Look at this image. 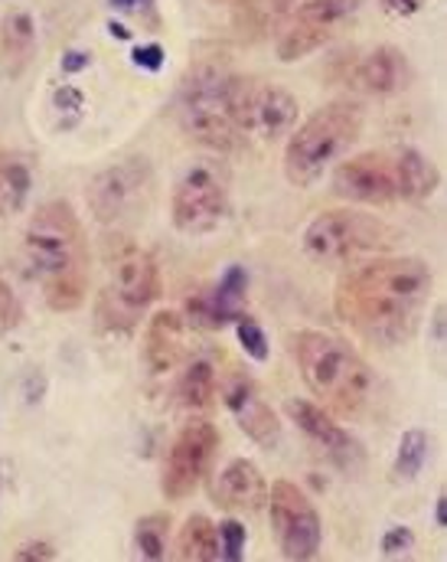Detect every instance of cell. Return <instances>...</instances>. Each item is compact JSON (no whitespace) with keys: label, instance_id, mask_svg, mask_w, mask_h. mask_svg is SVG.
Returning <instances> with one entry per match:
<instances>
[{"label":"cell","instance_id":"cell-1","mask_svg":"<svg viewBox=\"0 0 447 562\" xmlns=\"http://www.w3.org/2000/svg\"><path fill=\"white\" fill-rule=\"evenodd\" d=\"M435 276L419 256H376L336 281L333 311L376 347L405 344L432 297Z\"/></svg>","mask_w":447,"mask_h":562},{"label":"cell","instance_id":"cell-30","mask_svg":"<svg viewBox=\"0 0 447 562\" xmlns=\"http://www.w3.org/2000/svg\"><path fill=\"white\" fill-rule=\"evenodd\" d=\"M20 321H23V307H20V301L13 294V288L0 276V337L10 334Z\"/></svg>","mask_w":447,"mask_h":562},{"label":"cell","instance_id":"cell-18","mask_svg":"<svg viewBox=\"0 0 447 562\" xmlns=\"http://www.w3.org/2000/svg\"><path fill=\"white\" fill-rule=\"evenodd\" d=\"M285 409H288V419L295 422L300 431H303L320 451H326L330 458L346 461V458L356 451L353 435H349L340 422L333 419V413H326L320 403H310V400H288Z\"/></svg>","mask_w":447,"mask_h":562},{"label":"cell","instance_id":"cell-31","mask_svg":"<svg viewBox=\"0 0 447 562\" xmlns=\"http://www.w3.org/2000/svg\"><path fill=\"white\" fill-rule=\"evenodd\" d=\"M415 547V533L409 527H392L386 537H382V553L389 560H399V557H409V550Z\"/></svg>","mask_w":447,"mask_h":562},{"label":"cell","instance_id":"cell-19","mask_svg":"<svg viewBox=\"0 0 447 562\" xmlns=\"http://www.w3.org/2000/svg\"><path fill=\"white\" fill-rule=\"evenodd\" d=\"M213 497L219 507L255 514L268 504V484L249 458H236L222 468V474L213 487Z\"/></svg>","mask_w":447,"mask_h":562},{"label":"cell","instance_id":"cell-34","mask_svg":"<svg viewBox=\"0 0 447 562\" xmlns=\"http://www.w3.org/2000/svg\"><path fill=\"white\" fill-rule=\"evenodd\" d=\"M379 3H382V10H386L389 16H396V20L415 16V13L425 7V0H379Z\"/></svg>","mask_w":447,"mask_h":562},{"label":"cell","instance_id":"cell-22","mask_svg":"<svg viewBox=\"0 0 447 562\" xmlns=\"http://www.w3.org/2000/svg\"><path fill=\"white\" fill-rule=\"evenodd\" d=\"M216 393H219L216 367L199 357V360L186 363V370L180 373L173 400L186 416H206L213 409V403H216Z\"/></svg>","mask_w":447,"mask_h":562},{"label":"cell","instance_id":"cell-7","mask_svg":"<svg viewBox=\"0 0 447 562\" xmlns=\"http://www.w3.org/2000/svg\"><path fill=\"white\" fill-rule=\"evenodd\" d=\"M229 76H232L229 66L199 63L186 76L180 89V105H176L186 138L216 154H236L249 147V140L236 132L232 115H229Z\"/></svg>","mask_w":447,"mask_h":562},{"label":"cell","instance_id":"cell-9","mask_svg":"<svg viewBox=\"0 0 447 562\" xmlns=\"http://www.w3.org/2000/svg\"><path fill=\"white\" fill-rule=\"evenodd\" d=\"M229 115L242 138L278 140L298 128V99L272 82L255 76L232 72L229 76Z\"/></svg>","mask_w":447,"mask_h":562},{"label":"cell","instance_id":"cell-2","mask_svg":"<svg viewBox=\"0 0 447 562\" xmlns=\"http://www.w3.org/2000/svg\"><path fill=\"white\" fill-rule=\"evenodd\" d=\"M23 262L53 311H76L89 294V236L66 200L43 203L23 229Z\"/></svg>","mask_w":447,"mask_h":562},{"label":"cell","instance_id":"cell-13","mask_svg":"<svg viewBox=\"0 0 447 562\" xmlns=\"http://www.w3.org/2000/svg\"><path fill=\"white\" fill-rule=\"evenodd\" d=\"M366 0H303L298 10L285 20V30L278 36V59L298 63L303 56L326 46L340 26L359 13Z\"/></svg>","mask_w":447,"mask_h":562},{"label":"cell","instance_id":"cell-38","mask_svg":"<svg viewBox=\"0 0 447 562\" xmlns=\"http://www.w3.org/2000/svg\"><path fill=\"white\" fill-rule=\"evenodd\" d=\"M435 524H438V527H445V524H447V501H445V494L438 497V507H435Z\"/></svg>","mask_w":447,"mask_h":562},{"label":"cell","instance_id":"cell-24","mask_svg":"<svg viewBox=\"0 0 447 562\" xmlns=\"http://www.w3.org/2000/svg\"><path fill=\"white\" fill-rule=\"evenodd\" d=\"M33 190V164L20 150H0V220L16 216Z\"/></svg>","mask_w":447,"mask_h":562},{"label":"cell","instance_id":"cell-8","mask_svg":"<svg viewBox=\"0 0 447 562\" xmlns=\"http://www.w3.org/2000/svg\"><path fill=\"white\" fill-rule=\"evenodd\" d=\"M229 164L222 157L193 160L173 187L170 216L183 236H209L229 216Z\"/></svg>","mask_w":447,"mask_h":562},{"label":"cell","instance_id":"cell-27","mask_svg":"<svg viewBox=\"0 0 447 562\" xmlns=\"http://www.w3.org/2000/svg\"><path fill=\"white\" fill-rule=\"evenodd\" d=\"M167 543H170V520L163 514L141 517L138 530H135V547L145 560H163L167 557Z\"/></svg>","mask_w":447,"mask_h":562},{"label":"cell","instance_id":"cell-26","mask_svg":"<svg viewBox=\"0 0 447 562\" xmlns=\"http://www.w3.org/2000/svg\"><path fill=\"white\" fill-rule=\"evenodd\" d=\"M432 454V438L425 428H409L399 441V451H396V481H415L425 468Z\"/></svg>","mask_w":447,"mask_h":562},{"label":"cell","instance_id":"cell-11","mask_svg":"<svg viewBox=\"0 0 447 562\" xmlns=\"http://www.w3.org/2000/svg\"><path fill=\"white\" fill-rule=\"evenodd\" d=\"M333 193L349 200V203H363V206L405 203L402 147L363 150L356 157H346L333 170Z\"/></svg>","mask_w":447,"mask_h":562},{"label":"cell","instance_id":"cell-10","mask_svg":"<svg viewBox=\"0 0 447 562\" xmlns=\"http://www.w3.org/2000/svg\"><path fill=\"white\" fill-rule=\"evenodd\" d=\"M153 196V167L148 157L135 154L105 170H99L85 190L92 216L102 226H122L145 213Z\"/></svg>","mask_w":447,"mask_h":562},{"label":"cell","instance_id":"cell-25","mask_svg":"<svg viewBox=\"0 0 447 562\" xmlns=\"http://www.w3.org/2000/svg\"><path fill=\"white\" fill-rule=\"evenodd\" d=\"M176 560L183 562H216L219 560V530L206 514L186 517L176 537Z\"/></svg>","mask_w":447,"mask_h":562},{"label":"cell","instance_id":"cell-37","mask_svg":"<svg viewBox=\"0 0 447 562\" xmlns=\"http://www.w3.org/2000/svg\"><path fill=\"white\" fill-rule=\"evenodd\" d=\"M115 10H128V13H150L153 0H108Z\"/></svg>","mask_w":447,"mask_h":562},{"label":"cell","instance_id":"cell-33","mask_svg":"<svg viewBox=\"0 0 447 562\" xmlns=\"http://www.w3.org/2000/svg\"><path fill=\"white\" fill-rule=\"evenodd\" d=\"M53 105H56L59 112H66V109L79 112V109L85 105V95H82L76 86H59V89H56V95H53Z\"/></svg>","mask_w":447,"mask_h":562},{"label":"cell","instance_id":"cell-23","mask_svg":"<svg viewBox=\"0 0 447 562\" xmlns=\"http://www.w3.org/2000/svg\"><path fill=\"white\" fill-rule=\"evenodd\" d=\"M300 0H239L236 7V30L245 40H262L275 33L295 10Z\"/></svg>","mask_w":447,"mask_h":562},{"label":"cell","instance_id":"cell-32","mask_svg":"<svg viewBox=\"0 0 447 562\" xmlns=\"http://www.w3.org/2000/svg\"><path fill=\"white\" fill-rule=\"evenodd\" d=\"M131 59L141 66V69H148V72H157L160 66H163V46L160 43H148V46H138L135 53H131Z\"/></svg>","mask_w":447,"mask_h":562},{"label":"cell","instance_id":"cell-39","mask_svg":"<svg viewBox=\"0 0 447 562\" xmlns=\"http://www.w3.org/2000/svg\"><path fill=\"white\" fill-rule=\"evenodd\" d=\"M112 33H115L118 40H128V36H131V33H128V30H125L122 23H112Z\"/></svg>","mask_w":447,"mask_h":562},{"label":"cell","instance_id":"cell-17","mask_svg":"<svg viewBox=\"0 0 447 562\" xmlns=\"http://www.w3.org/2000/svg\"><path fill=\"white\" fill-rule=\"evenodd\" d=\"M346 79L363 95H396L409 79V63L399 46H376L353 63Z\"/></svg>","mask_w":447,"mask_h":562},{"label":"cell","instance_id":"cell-5","mask_svg":"<svg viewBox=\"0 0 447 562\" xmlns=\"http://www.w3.org/2000/svg\"><path fill=\"white\" fill-rule=\"evenodd\" d=\"M402 243V233L366 210H326L313 216L300 236V249L320 266H349L376 256H389Z\"/></svg>","mask_w":447,"mask_h":562},{"label":"cell","instance_id":"cell-29","mask_svg":"<svg viewBox=\"0 0 447 562\" xmlns=\"http://www.w3.org/2000/svg\"><path fill=\"white\" fill-rule=\"evenodd\" d=\"M216 530H219V560H242V550H245V540H249L245 524H239V520H222Z\"/></svg>","mask_w":447,"mask_h":562},{"label":"cell","instance_id":"cell-36","mask_svg":"<svg viewBox=\"0 0 447 562\" xmlns=\"http://www.w3.org/2000/svg\"><path fill=\"white\" fill-rule=\"evenodd\" d=\"M89 63H92V56H89V53H79V49H76V53H66V56H62V72H66V76L82 72Z\"/></svg>","mask_w":447,"mask_h":562},{"label":"cell","instance_id":"cell-20","mask_svg":"<svg viewBox=\"0 0 447 562\" xmlns=\"http://www.w3.org/2000/svg\"><path fill=\"white\" fill-rule=\"evenodd\" d=\"M186 353V334H183V314L180 311H157L145 330V360L153 373H170L180 367Z\"/></svg>","mask_w":447,"mask_h":562},{"label":"cell","instance_id":"cell-15","mask_svg":"<svg viewBox=\"0 0 447 562\" xmlns=\"http://www.w3.org/2000/svg\"><path fill=\"white\" fill-rule=\"evenodd\" d=\"M245 297H249V272L242 266H229L209 291L186 297V317L193 327L222 330L245 311Z\"/></svg>","mask_w":447,"mask_h":562},{"label":"cell","instance_id":"cell-3","mask_svg":"<svg viewBox=\"0 0 447 562\" xmlns=\"http://www.w3.org/2000/svg\"><path fill=\"white\" fill-rule=\"evenodd\" d=\"M291 353L300 380L326 413L336 416L363 413V406L376 390V380L369 363L346 340L326 330H298L291 334Z\"/></svg>","mask_w":447,"mask_h":562},{"label":"cell","instance_id":"cell-6","mask_svg":"<svg viewBox=\"0 0 447 562\" xmlns=\"http://www.w3.org/2000/svg\"><path fill=\"white\" fill-rule=\"evenodd\" d=\"M160 294V272L148 249L118 243L108 252L105 284L99 291V327L108 334H135Z\"/></svg>","mask_w":447,"mask_h":562},{"label":"cell","instance_id":"cell-4","mask_svg":"<svg viewBox=\"0 0 447 562\" xmlns=\"http://www.w3.org/2000/svg\"><path fill=\"white\" fill-rule=\"evenodd\" d=\"M366 112L353 99H336L317 109L300 128H291L285 147V177L295 187L317 183L363 135Z\"/></svg>","mask_w":447,"mask_h":562},{"label":"cell","instance_id":"cell-21","mask_svg":"<svg viewBox=\"0 0 447 562\" xmlns=\"http://www.w3.org/2000/svg\"><path fill=\"white\" fill-rule=\"evenodd\" d=\"M36 59V23L26 10H13L0 23V72L20 79Z\"/></svg>","mask_w":447,"mask_h":562},{"label":"cell","instance_id":"cell-28","mask_svg":"<svg viewBox=\"0 0 447 562\" xmlns=\"http://www.w3.org/2000/svg\"><path fill=\"white\" fill-rule=\"evenodd\" d=\"M236 334H239V344H242V350L249 353V360H259V363H265L268 360V337H265V330H262V324L249 314V311H242L236 321Z\"/></svg>","mask_w":447,"mask_h":562},{"label":"cell","instance_id":"cell-14","mask_svg":"<svg viewBox=\"0 0 447 562\" xmlns=\"http://www.w3.org/2000/svg\"><path fill=\"white\" fill-rule=\"evenodd\" d=\"M219 451V428L206 419H190L170 445L167 464H163V494L170 501H186L206 477L213 458Z\"/></svg>","mask_w":447,"mask_h":562},{"label":"cell","instance_id":"cell-12","mask_svg":"<svg viewBox=\"0 0 447 562\" xmlns=\"http://www.w3.org/2000/svg\"><path fill=\"white\" fill-rule=\"evenodd\" d=\"M268 507L282 557L291 562L313 560L323 547V524L310 497L295 481H275V487H268Z\"/></svg>","mask_w":447,"mask_h":562},{"label":"cell","instance_id":"cell-16","mask_svg":"<svg viewBox=\"0 0 447 562\" xmlns=\"http://www.w3.org/2000/svg\"><path fill=\"white\" fill-rule=\"evenodd\" d=\"M222 403L232 413L236 425L262 448H272L282 438V422L275 416V409L265 403V396L259 393L255 380L245 373H232L222 383Z\"/></svg>","mask_w":447,"mask_h":562},{"label":"cell","instance_id":"cell-35","mask_svg":"<svg viewBox=\"0 0 447 562\" xmlns=\"http://www.w3.org/2000/svg\"><path fill=\"white\" fill-rule=\"evenodd\" d=\"M13 560H56V550L46 543H26L13 553Z\"/></svg>","mask_w":447,"mask_h":562},{"label":"cell","instance_id":"cell-40","mask_svg":"<svg viewBox=\"0 0 447 562\" xmlns=\"http://www.w3.org/2000/svg\"><path fill=\"white\" fill-rule=\"evenodd\" d=\"M209 3H232V0H209Z\"/></svg>","mask_w":447,"mask_h":562}]
</instances>
